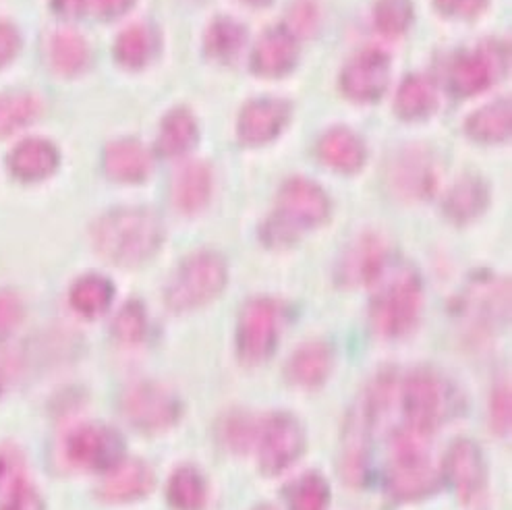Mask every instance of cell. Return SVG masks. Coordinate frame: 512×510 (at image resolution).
Instances as JSON below:
<instances>
[{
	"instance_id": "6da1fadb",
	"label": "cell",
	"mask_w": 512,
	"mask_h": 510,
	"mask_svg": "<svg viewBox=\"0 0 512 510\" xmlns=\"http://www.w3.org/2000/svg\"><path fill=\"white\" fill-rule=\"evenodd\" d=\"M164 239L162 220L144 208L108 212L94 226V245L100 255L117 266L148 262Z\"/></svg>"
},
{
	"instance_id": "7a4b0ae2",
	"label": "cell",
	"mask_w": 512,
	"mask_h": 510,
	"mask_svg": "<svg viewBox=\"0 0 512 510\" xmlns=\"http://www.w3.org/2000/svg\"><path fill=\"white\" fill-rule=\"evenodd\" d=\"M376 280H380V285L372 299L374 328L388 338L407 334L419 320L423 301L417 272L409 266H396L392 268V274H386L384 268Z\"/></svg>"
},
{
	"instance_id": "3957f363",
	"label": "cell",
	"mask_w": 512,
	"mask_h": 510,
	"mask_svg": "<svg viewBox=\"0 0 512 510\" xmlns=\"http://www.w3.org/2000/svg\"><path fill=\"white\" fill-rule=\"evenodd\" d=\"M330 214L328 195L314 181L295 177L278 193L276 214L266 226V239L274 245L293 243L297 235L324 224Z\"/></svg>"
},
{
	"instance_id": "277c9868",
	"label": "cell",
	"mask_w": 512,
	"mask_h": 510,
	"mask_svg": "<svg viewBox=\"0 0 512 510\" xmlns=\"http://www.w3.org/2000/svg\"><path fill=\"white\" fill-rule=\"evenodd\" d=\"M459 403V392L452 382L428 367L415 370L403 388V409L409 430L423 436L432 434L457 415Z\"/></svg>"
},
{
	"instance_id": "5b68a950",
	"label": "cell",
	"mask_w": 512,
	"mask_h": 510,
	"mask_svg": "<svg viewBox=\"0 0 512 510\" xmlns=\"http://www.w3.org/2000/svg\"><path fill=\"white\" fill-rule=\"evenodd\" d=\"M421 438L423 434L409 428L394 438L386 488L396 500H419L430 496L438 486V471Z\"/></svg>"
},
{
	"instance_id": "8992f818",
	"label": "cell",
	"mask_w": 512,
	"mask_h": 510,
	"mask_svg": "<svg viewBox=\"0 0 512 510\" xmlns=\"http://www.w3.org/2000/svg\"><path fill=\"white\" fill-rule=\"evenodd\" d=\"M229 280L226 262L214 251L187 258L166 289V303L175 311H189L216 299Z\"/></svg>"
},
{
	"instance_id": "52a82bcc",
	"label": "cell",
	"mask_w": 512,
	"mask_h": 510,
	"mask_svg": "<svg viewBox=\"0 0 512 510\" xmlns=\"http://www.w3.org/2000/svg\"><path fill=\"white\" fill-rule=\"evenodd\" d=\"M121 407L125 419L144 432L166 430L181 417V401L177 394L154 382H137L129 386L121 399Z\"/></svg>"
},
{
	"instance_id": "ba28073f",
	"label": "cell",
	"mask_w": 512,
	"mask_h": 510,
	"mask_svg": "<svg viewBox=\"0 0 512 510\" xmlns=\"http://www.w3.org/2000/svg\"><path fill=\"white\" fill-rule=\"evenodd\" d=\"M384 388L378 384L372 392L361 396L355 403L345 428L343 438V457H340V473L345 475L349 484H361L367 471L369 457V438H372V419L384 405Z\"/></svg>"
},
{
	"instance_id": "9c48e42d",
	"label": "cell",
	"mask_w": 512,
	"mask_h": 510,
	"mask_svg": "<svg viewBox=\"0 0 512 510\" xmlns=\"http://www.w3.org/2000/svg\"><path fill=\"white\" fill-rule=\"evenodd\" d=\"M278 343V309L270 299H251L245 303L239 328L237 349L245 363L266 361Z\"/></svg>"
},
{
	"instance_id": "30bf717a",
	"label": "cell",
	"mask_w": 512,
	"mask_h": 510,
	"mask_svg": "<svg viewBox=\"0 0 512 510\" xmlns=\"http://www.w3.org/2000/svg\"><path fill=\"white\" fill-rule=\"evenodd\" d=\"M303 448L301 423L289 413L270 415L260 434V469L266 475H280L303 455Z\"/></svg>"
},
{
	"instance_id": "8fae6325",
	"label": "cell",
	"mask_w": 512,
	"mask_h": 510,
	"mask_svg": "<svg viewBox=\"0 0 512 510\" xmlns=\"http://www.w3.org/2000/svg\"><path fill=\"white\" fill-rule=\"evenodd\" d=\"M123 438L102 423H85L67 442L69 459L90 471H110L123 461Z\"/></svg>"
},
{
	"instance_id": "7c38bea8",
	"label": "cell",
	"mask_w": 512,
	"mask_h": 510,
	"mask_svg": "<svg viewBox=\"0 0 512 510\" xmlns=\"http://www.w3.org/2000/svg\"><path fill=\"white\" fill-rule=\"evenodd\" d=\"M444 475L463 504L475 502L486 488L488 475L479 446L471 440L452 442L444 463Z\"/></svg>"
},
{
	"instance_id": "4fadbf2b",
	"label": "cell",
	"mask_w": 512,
	"mask_h": 510,
	"mask_svg": "<svg viewBox=\"0 0 512 510\" xmlns=\"http://www.w3.org/2000/svg\"><path fill=\"white\" fill-rule=\"evenodd\" d=\"M390 61L382 50L369 48L349 61L340 77L343 92L355 102L380 100L388 88Z\"/></svg>"
},
{
	"instance_id": "5bb4252c",
	"label": "cell",
	"mask_w": 512,
	"mask_h": 510,
	"mask_svg": "<svg viewBox=\"0 0 512 510\" xmlns=\"http://www.w3.org/2000/svg\"><path fill=\"white\" fill-rule=\"evenodd\" d=\"M291 119V106L284 100L262 98L249 102L239 117V137L247 146H262L276 139Z\"/></svg>"
},
{
	"instance_id": "9a60e30c",
	"label": "cell",
	"mask_w": 512,
	"mask_h": 510,
	"mask_svg": "<svg viewBox=\"0 0 512 510\" xmlns=\"http://www.w3.org/2000/svg\"><path fill=\"white\" fill-rule=\"evenodd\" d=\"M299 59L297 38L287 27H272L268 30L251 56L253 71L262 77H282L295 69Z\"/></svg>"
},
{
	"instance_id": "2e32d148",
	"label": "cell",
	"mask_w": 512,
	"mask_h": 510,
	"mask_svg": "<svg viewBox=\"0 0 512 510\" xmlns=\"http://www.w3.org/2000/svg\"><path fill=\"white\" fill-rule=\"evenodd\" d=\"M496 56L488 50H473L457 56L450 69V88L459 96L479 94L496 79Z\"/></svg>"
},
{
	"instance_id": "e0dca14e",
	"label": "cell",
	"mask_w": 512,
	"mask_h": 510,
	"mask_svg": "<svg viewBox=\"0 0 512 510\" xmlns=\"http://www.w3.org/2000/svg\"><path fill=\"white\" fill-rule=\"evenodd\" d=\"M154 488V475L144 461L123 459L108 471L102 496L110 502H131L144 498Z\"/></svg>"
},
{
	"instance_id": "ac0fdd59",
	"label": "cell",
	"mask_w": 512,
	"mask_h": 510,
	"mask_svg": "<svg viewBox=\"0 0 512 510\" xmlns=\"http://www.w3.org/2000/svg\"><path fill=\"white\" fill-rule=\"evenodd\" d=\"M388 264L386 245L380 237L359 239L340 264V280L345 285H363L376 280Z\"/></svg>"
},
{
	"instance_id": "d6986e66",
	"label": "cell",
	"mask_w": 512,
	"mask_h": 510,
	"mask_svg": "<svg viewBox=\"0 0 512 510\" xmlns=\"http://www.w3.org/2000/svg\"><path fill=\"white\" fill-rule=\"evenodd\" d=\"M152 160L144 146L133 139L112 141L104 152V170L110 179L121 183H139L150 175Z\"/></svg>"
},
{
	"instance_id": "ffe728a7",
	"label": "cell",
	"mask_w": 512,
	"mask_h": 510,
	"mask_svg": "<svg viewBox=\"0 0 512 510\" xmlns=\"http://www.w3.org/2000/svg\"><path fill=\"white\" fill-rule=\"evenodd\" d=\"M59 166V152L44 139H27L9 156L11 173L21 181H42Z\"/></svg>"
},
{
	"instance_id": "44dd1931",
	"label": "cell",
	"mask_w": 512,
	"mask_h": 510,
	"mask_svg": "<svg viewBox=\"0 0 512 510\" xmlns=\"http://www.w3.org/2000/svg\"><path fill=\"white\" fill-rule=\"evenodd\" d=\"M318 154L324 164L338 170V173H357L365 164L363 141L349 129H330L318 144Z\"/></svg>"
},
{
	"instance_id": "7402d4cb",
	"label": "cell",
	"mask_w": 512,
	"mask_h": 510,
	"mask_svg": "<svg viewBox=\"0 0 512 510\" xmlns=\"http://www.w3.org/2000/svg\"><path fill=\"white\" fill-rule=\"evenodd\" d=\"M334 365V355L330 345L320 343H309L303 345L289 361V378L303 388H316L322 382H326V378L332 372Z\"/></svg>"
},
{
	"instance_id": "603a6c76",
	"label": "cell",
	"mask_w": 512,
	"mask_h": 510,
	"mask_svg": "<svg viewBox=\"0 0 512 510\" xmlns=\"http://www.w3.org/2000/svg\"><path fill=\"white\" fill-rule=\"evenodd\" d=\"M212 170L204 162L185 166L175 179V206L185 214H195L210 202Z\"/></svg>"
},
{
	"instance_id": "cb8c5ba5",
	"label": "cell",
	"mask_w": 512,
	"mask_h": 510,
	"mask_svg": "<svg viewBox=\"0 0 512 510\" xmlns=\"http://www.w3.org/2000/svg\"><path fill=\"white\" fill-rule=\"evenodd\" d=\"M197 141V123L185 108L170 110L162 121L158 135V152L162 156H181Z\"/></svg>"
},
{
	"instance_id": "d4e9b609",
	"label": "cell",
	"mask_w": 512,
	"mask_h": 510,
	"mask_svg": "<svg viewBox=\"0 0 512 510\" xmlns=\"http://www.w3.org/2000/svg\"><path fill=\"white\" fill-rule=\"evenodd\" d=\"M488 206V189L479 179L467 177L454 185L446 197L444 210L454 222H469Z\"/></svg>"
},
{
	"instance_id": "484cf974",
	"label": "cell",
	"mask_w": 512,
	"mask_h": 510,
	"mask_svg": "<svg viewBox=\"0 0 512 510\" xmlns=\"http://www.w3.org/2000/svg\"><path fill=\"white\" fill-rule=\"evenodd\" d=\"M467 133L483 141V144H498L510 137V100H498L483 106L467 121Z\"/></svg>"
},
{
	"instance_id": "4316f807",
	"label": "cell",
	"mask_w": 512,
	"mask_h": 510,
	"mask_svg": "<svg viewBox=\"0 0 512 510\" xmlns=\"http://www.w3.org/2000/svg\"><path fill=\"white\" fill-rule=\"evenodd\" d=\"M436 108V90L434 85L421 77L411 75L403 81L401 90L396 94V112L407 121H419L432 115Z\"/></svg>"
},
{
	"instance_id": "83f0119b",
	"label": "cell",
	"mask_w": 512,
	"mask_h": 510,
	"mask_svg": "<svg viewBox=\"0 0 512 510\" xmlns=\"http://www.w3.org/2000/svg\"><path fill=\"white\" fill-rule=\"evenodd\" d=\"M112 297H115V287L112 282L98 274L81 276L71 289V305L81 316L96 318L110 307Z\"/></svg>"
},
{
	"instance_id": "f1b7e54d",
	"label": "cell",
	"mask_w": 512,
	"mask_h": 510,
	"mask_svg": "<svg viewBox=\"0 0 512 510\" xmlns=\"http://www.w3.org/2000/svg\"><path fill=\"white\" fill-rule=\"evenodd\" d=\"M206 479L195 467H179L168 481V500L177 510H204Z\"/></svg>"
},
{
	"instance_id": "f546056e",
	"label": "cell",
	"mask_w": 512,
	"mask_h": 510,
	"mask_svg": "<svg viewBox=\"0 0 512 510\" xmlns=\"http://www.w3.org/2000/svg\"><path fill=\"white\" fill-rule=\"evenodd\" d=\"M50 63L56 73L77 75L90 63V48L79 34L59 32L50 42Z\"/></svg>"
},
{
	"instance_id": "4dcf8cb0",
	"label": "cell",
	"mask_w": 512,
	"mask_h": 510,
	"mask_svg": "<svg viewBox=\"0 0 512 510\" xmlns=\"http://www.w3.org/2000/svg\"><path fill=\"white\" fill-rule=\"evenodd\" d=\"M156 50V36L146 25H131L115 44L117 61L127 69H141L148 65Z\"/></svg>"
},
{
	"instance_id": "1f68e13d",
	"label": "cell",
	"mask_w": 512,
	"mask_h": 510,
	"mask_svg": "<svg viewBox=\"0 0 512 510\" xmlns=\"http://www.w3.org/2000/svg\"><path fill=\"white\" fill-rule=\"evenodd\" d=\"M289 510H326L330 504V486L318 473H305L287 490Z\"/></svg>"
},
{
	"instance_id": "d6a6232c",
	"label": "cell",
	"mask_w": 512,
	"mask_h": 510,
	"mask_svg": "<svg viewBox=\"0 0 512 510\" xmlns=\"http://www.w3.org/2000/svg\"><path fill=\"white\" fill-rule=\"evenodd\" d=\"M245 44L243 25L229 17L216 19L206 32V50L218 61H229Z\"/></svg>"
},
{
	"instance_id": "836d02e7",
	"label": "cell",
	"mask_w": 512,
	"mask_h": 510,
	"mask_svg": "<svg viewBox=\"0 0 512 510\" xmlns=\"http://www.w3.org/2000/svg\"><path fill=\"white\" fill-rule=\"evenodd\" d=\"M394 181L401 193L409 197H423L432 191L434 173L423 158H415L413 154H409V158L398 166Z\"/></svg>"
},
{
	"instance_id": "e575fe53",
	"label": "cell",
	"mask_w": 512,
	"mask_h": 510,
	"mask_svg": "<svg viewBox=\"0 0 512 510\" xmlns=\"http://www.w3.org/2000/svg\"><path fill=\"white\" fill-rule=\"evenodd\" d=\"M374 21L386 36L403 34L413 21L411 0H378L374 7Z\"/></svg>"
},
{
	"instance_id": "d590c367",
	"label": "cell",
	"mask_w": 512,
	"mask_h": 510,
	"mask_svg": "<svg viewBox=\"0 0 512 510\" xmlns=\"http://www.w3.org/2000/svg\"><path fill=\"white\" fill-rule=\"evenodd\" d=\"M112 332L123 343H139L146 336V311L137 301L127 303L112 324Z\"/></svg>"
},
{
	"instance_id": "8d00e7d4",
	"label": "cell",
	"mask_w": 512,
	"mask_h": 510,
	"mask_svg": "<svg viewBox=\"0 0 512 510\" xmlns=\"http://www.w3.org/2000/svg\"><path fill=\"white\" fill-rule=\"evenodd\" d=\"M38 112V106L32 98H13L5 104L3 112H0V125L5 131H15L21 125L30 123Z\"/></svg>"
},
{
	"instance_id": "74e56055",
	"label": "cell",
	"mask_w": 512,
	"mask_h": 510,
	"mask_svg": "<svg viewBox=\"0 0 512 510\" xmlns=\"http://www.w3.org/2000/svg\"><path fill=\"white\" fill-rule=\"evenodd\" d=\"M0 510H44V502L27 481H17Z\"/></svg>"
},
{
	"instance_id": "f35d334b",
	"label": "cell",
	"mask_w": 512,
	"mask_h": 510,
	"mask_svg": "<svg viewBox=\"0 0 512 510\" xmlns=\"http://www.w3.org/2000/svg\"><path fill=\"white\" fill-rule=\"evenodd\" d=\"M318 25V11L311 3H297L291 7L289 13V27L287 30L297 38V36H309L316 30Z\"/></svg>"
},
{
	"instance_id": "ab89813d",
	"label": "cell",
	"mask_w": 512,
	"mask_h": 510,
	"mask_svg": "<svg viewBox=\"0 0 512 510\" xmlns=\"http://www.w3.org/2000/svg\"><path fill=\"white\" fill-rule=\"evenodd\" d=\"M23 307L15 293L3 291L0 293V340L7 338L15 326L21 322Z\"/></svg>"
},
{
	"instance_id": "60d3db41",
	"label": "cell",
	"mask_w": 512,
	"mask_h": 510,
	"mask_svg": "<svg viewBox=\"0 0 512 510\" xmlns=\"http://www.w3.org/2000/svg\"><path fill=\"white\" fill-rule=\"evenodd\" d=\"M434 3L444 15L457 19L479 17L488 7V0H434Z\"/></svg>"
},
{
	"instance_id": "b9f144b4",
	"label": "cell",
	"mask_w": 512,
	"mask_h": 510,
	"mask_svg": "<svg viewBox=\"0 0 512 510\" xmlns=\"http://www.w3.org/2000/svg\"><path fill=\"white\" fill-rule=\"evenodd\" d=\"M19 46H21L19 32L11 23L0 21V69L15 59Z\"/></svg>"
},
{
	"instance_id": "7bdbcfd3",
	"label": "cell",
	"mask_w": 512,
	"mask_h": 510,
	"mask_svg": "<svg viewBox=\"0 0 512 510\" xmlns=\"http://www.w3.org/2000/svg\"><path fill=\"white\" fill-rule=\"evenodd\" d=\"M492 419H494V425H496V430L500 434L506 432V428H510V388L502 386L494 394V399H492Z\"/></svg>"
},
{
	"instance_id": "ee69618b",
	"label": "cell",
	"mask_w": 512,
	"mask_h": 510,
	"mask_svg": "<svg viewBox=\"0 0 512 510\" xmlns=\"http://www.w3.org/2000/svg\"><path fill=\"white\" fill-rule=\"evenodd\" d=\"M133 5L135 0H90V9H94V13L104 19H117L125 15Z\"/></svg>"
},
{
	"instance_id": "f6af8a7d",
	"label": "cell",
	"mask_w": 512,
	"mask_h": 510,
	"mask_svg": "<svg viewBox=\"0 0 512 510\" xmlns=\"http://www.w3.org/2000/svg\"><path fill=\"white\" fill-rule=\"evenodd\" d=\"M52 9L56 15L77 19L90 11V0H52Z\"/></svg>"
},
{
	"instance_id": "bcb514c9",
	"label": "cell",
	"mask_w": 512,
	"mask_h": 510,
	"mask_svg": "<svg viewBox=\"0 0 512 510\" xmlns=\"http://www.w3.org/2000/svg\"><path fill=\"white\" fill-rule=\"evenodd\" d=\"M245 3H249V5H255V7H264V5L272 3V0H245Z\"/></svg>"
},
{
	"instance_id": "7dc6e473",
	"label": "cell",
	"mask_w": 512,
	"mask_h": 510,
	"mask_svg": "<svg viewBox=\"0 0 512 510\" xmlns=\"http://www.w3.org/2000/svg\"><path fill=\"white\" fill-rule=\"evenodd\" d=\"M3 475H5V461L0 459V481H3Z\"/></svg>"
},
{
	"instance_id": "c3c4849f",
	"label": "cell",
	"mask_w": 512,
	"mask_h": 510,
	"mask_svg": "<svg viewBox=\"0 0 512 510\" xmlns=\"http://www.w3.org/2000/svg\"><path fill=\"white\" fill-rule=\"evenodd\" d=\"M255 510H274L272 506H260V508H255Z\"/></svg>"
}]
</instances>
